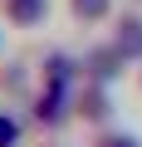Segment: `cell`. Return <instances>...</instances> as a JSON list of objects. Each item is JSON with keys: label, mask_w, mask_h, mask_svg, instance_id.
<instances>
[{"label": "cell", "mask_w": 142, "mask_h": 147, "mask_svg": "<svg viewBox=\"0 0 142 147\" xmlns=\"http://www.w3.org/2000/svg\"><path fill=\"white\" fill-rule=\"evenodd\" d=\"M39 10H44V5H39V0H15V15H20V20H34Z\"/></svg>", "instance_id": "cell-1"}, {"label": "cell", "mask_w": 142, "mask_h": 147, "mask_svg": "<svg viewBox=\"0 0 142 147\" xmlns=\"http://www.w3.org/2000/svg\"><path fill=\"white\" fill-rule=\"evenodd\" d=\"M10 142H15V123H10V118H0V147H10Z\"/></svg>", "instance_id": "cell-2"}, {"label": "cell", "mask_w": 142, "mask_h": 147, "mask_svg": "<svg viewBox=\"0 0 142 147\" xmlns=\"http://www.w3.org/2000/svg\"><path fill=\"white\" fill-rule=\"evenodd\" d=\"M108 147H132V142H127V137H118V142H108Z\"/></svg>", "instance_id": "cell-3"}]
</instances>
